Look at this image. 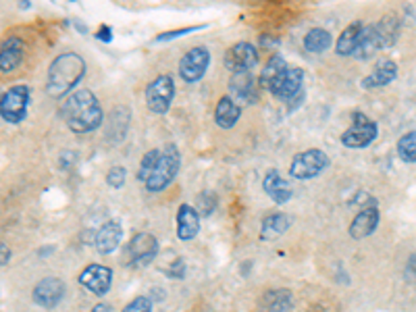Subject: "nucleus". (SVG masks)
<instances>
[{
    "label": "nucleus",
    "instance_id": "1",
    "mask_svg": "<svg viewBox=\"0 0 416 312\" xmlns=\"http://www.w3.org/2000/svg\"><path fill=\"white\" fill-rule=\"evenodd\" d=\"M61 117L67 123V128L73 133H92L104 123V110L96 94L90 90H78L73 92L67 103L61 106Z\"/></svg>",
    "mask_w": 416,
    "mask_h": 312
},
{
    "label": "nucleus",
    "instance_id": "2",
    "mask_svg": "<svg viewBox=\"0 0 416 312\" xmlns=\"http://www.w3.org/2000/svg\"><path fill=\"white\" fill-rule=\"evenodd\" d=\"M85 71L88 65L78 52H63L54 56L46 76V94L52 100L69 96L81 83V79L85 78Z\"/></svg>",
    "mask_w": 416,
    "mask_h": 312
},
{
    "label": "nucleus",
    "instance_id": "3",
    "mask_svg": "<svg viewBox=\"0 0 416 312\" xmlns=\"http://www.w3.org/2000/svg\"><path fill=\"white\" fill-rule=\"evenodd\" d=\"M31 103V88L27 83L11 85L0 96V117L9 125H19L27 119V110Z\"/></svg>",
    "mask_w": 416,
    "mask_h": 312
},
{
    "label": "nucleus",
    "instance_id": "4",
    "mask_svg": "<svg viewBox=\"0 0 416 312\" xmlns=\"http://www.w3.org/2000/svg\"><path fill=\"white\" fill-rule=\"evenodd\" d=\"M329 167H331V158H329V155L325 150L308 148V150L298 152L291 158L289 175L293 180H298V182H308V180H314V177L323 175Z\"/></svg>",
    "mask_w": 416,
    "mask_h": 312
},
{
    "label": "nucleus",
    "instance_id": "5",
    "mask_svg": "<svg viewBox=\"0 0 416 312\" xmlns=\"http://www.w3.org/2000/svg\"><path fill=\"white\" fill-rule=\"evenodd\" d=\"M377 135H379L377 121H373L363 110H356L352 113V125L339 135V142L350 150H363L377 140Z\"/></svg>",
    "mask_w": 416,
    "mask_h": 312
},
{
    "label": "nucleus",
    "instance_id": "6",
    "mask_svg": "<svg viewBox=\"0 0 416 312\" xmlns=\"http://www.w3.org/2000/svg\"><path fill=\"white\" fill-rule=\"evenodd\" d=\"M180 169H182V152H180V148L175 144H167L162 148V158H160L156 171L152 173V177L144 183V187L150 194H158V192L167 189L173 183V180L177 177Z\"/></svg>",
    "mask_w": 416,
    "mask_h": 312
},
{
    "label": "nucleus",
    "instance_id": "7",
    "mask_svg": "<svg viewBox=\"0 0 416 312\" xmlns=\"http://www.w3.org/2000/svg\"><path fill=\"white\" fill-rule=\"evenodd\" d=\"M144 100H146V106H148L150 113L167 115L171 110V104L175 100V81H173V76L162 73V76L152 79L146 85Z\"/></svg>",
    "mask_w": 416,
    "mask_h": 312
},
{
    "label": "nucleus",
    "instance_id": "8",
    "mask_svg": "<svg viewBox=\"0 0 416 312\" xmlns=\"http://www.w3.org/2000/svg\"><path fill=\"white\" fill-rule=\"evenodd\" d=\"M158 250H160V244H158L156 235L148 234V232H140V234L133 235L130 244L125 246L123 262L131 269H144L158 256Z\"/></svg>",
    "mask_w": 416,
    "mask_h": 312
},
{
    "label": "nucleus",
    "instance_id": "9",
    "mask_svg": "<svg viewBox=\"0 0 416 312\" xmlns=\"http://www.w3.org/2000/svg\"><path fill=\"white\" fill-rule=\"evenodd\" d=\"M210 61H212V54H210L207 46H194V48H189L180 58V65H177L180 78L185 83H198L200 79H204V76H207Z\"/></svg>",
    "mask_w": 416,
    "mask_h": 312
},
{
    "label": "nucleus",
    "instance_id": "10",
    "mask_svg": "<svg viewBox=\"0 0 416 312\" xmlns=\"http://www.w3.org/2000/svg\"><path fill=\"white\" fill-rule=\"evenodd\" d=\"M304 78H306V73H304L302 67H289L271 83L269 92L277 100L289 104L293 98H298L304 92Z\"/></svg>",
    "mask_w": 416,
    "mask_h": 312
},
{
    "label": "nucleus",
    "instance_id": "11",
    "mask_svg": "<svg viewBox=\"0 0 416 312\" xmlns=\"http://www.w3.org/2000/svg\"><path fill=\"white\" fill-rule=\"evenodd\" d=\"M223 65L225 69L235 73H248L259 65V48L250 42H235L234 46H229L223 56Z\"/></svg>",
    "mask_w": 416,
    "mask_h": 312
},
{
    "label": "nucleus",
    "instance_id": "12",
    "mask_svg": "<svg viewBox=\"0 0 416 312\" xmlns=\"http://www.w3.org/2000/svg\"><path fill=\"white\" fill-rule=\"evenodd\" d=\"M78 281L85 291L103 298V296L108 293V289L113 286V269H108L104 264H98V262H92V264H88L79 273Z\"/></svg>",
    "mask_w": 416,
    "mask_h": 312
},
{
    "label": "nucleus",
    "instance_id": "13",
    "mask_svg": "<svg viewBox=\"0 0 416 312\" xmlns=\"http://www.w3.org/2000/svg\"><path fill=\"white\" fill-rule=\"evenodd\" d=\"M65 293H67V287H65L63 279H58V277H46V279H42V281L36 284L33 291H31V300H33L36 306L51 311V308H56L63 302Z\"/></svg>",
    "mask_w": 416,
    "mask_h": 312
},
{
    "label": "nucleus",
    "instance_id": "14",
    "mask_svg": "<svg viewBox=\"0 0 416 312\" xmlns=\"http://www.w3.org/2000/svg\"><path fill=\"white\" fill-rule=\"evenodd\" d=\"M229 96L239 104H254L260 96L259 81L254 79L252 71L248 73H235L229 79Z\"/></svg>",
    "mask_w": 416,
    "mask_h": 312
},
{
    "label": "nucleus",
    "instance_id": "15",
    "mask_svg": "<svg viewBox=\"0 0 416 312\" xmlns=\"http://www.w3.org/2000/svg\"><path fill=\"white\" fill-rule=\"evenodd\" d=\"M26 58V42L19 36H9L0 44V71L13 73Z\"/></svg>",
    "mask_w": 416,
    "mask_h": 312
},
{
    "label": "nucleus",
    "instance_id": "16",
    "mask_svg": "<svg viewBox=\"0 0 416 312\" xmlns=\"http://www.w3.org/2000/svg\"><path fill=\"white\" fill-rule=\"evenodd\" d=\"M200 212L196 210V207L182 202L177 208V214H175V234L182 241H192L196 235L200 234Z\"/></svg>",
    "mask_w": 416,
    "mask_h": 312
},
{
    "label": "nucleus",
    "instance_id": "17",
    "mask_svg": "<svg viewBox=\"0 0 416 312\" xmlns=\"http://www.w3.org/2000/svg\"><path fill=\"white\" fill-rule=\"evenodd\" d=\"M121 239H123V225H121V221L119 219H108L103 227L96 232L94 246H96L98 254L108 256V254H113L119 248Z\"/></svg>",
    "mask_w": 416,
    "mask_h": 312
},
{
    "label": "nucleus",
    "instance_id": "18",
    "mask_svg": "<svg viewBox=\"0 0 416 312\" xmlns=\"http://www.w3.org/2000/svg\"><path fill=\"white\" fill-rule=\"evenodd\" d=\"M381 223V212H379V207H370V208H363L350 223L348 227V234L352 239H364L368 235H373L377 232Z\"/></svg>",
    "mask_w": 416,
    "mask_h": 312
},
{
    "label": "nucleus",
    "instance_id": "19",
    "mask_svg": "<svg viewBox=\"0 0 416 312\" xmlns=\"http://www.w3.org/2000/svg\"><path fill=\"white\" fill-rule=\"evenodd\" d=\"M262 189L275 204H287L293 196L291 185L287 183V180H284V175L277 169L266 171V175L262 180Z\"/></svg>",
    "mask_w": 416,
    "mask_h": 312
},
{
    "label": "nucleus",
    "instance_id": "20",
    "mask_svg": "<svg viewBox=\"0 0 416 312\" xmlns=\"http://www.w3.org/2000/svg\"><path fill=\"white\" fill-rule=\"evenodd\" d=\"M395 79H397V63L391 61V58H385V61H379L368 76H364L360 85L364 90H375V88L390 85Z\"/></svg>",
    "mask_w": 416,
    "mask_h": 312
},
{
    "label": "nucleus",
    "instance_id": "21",
    "mask_svg": "<svg viewBox=\"0 0 416 312\" xmlns=\"http://www.w3.org/2000/svg\"><path fill=\"white\" fill-rule=\"evenodd\" d=\"M260 312H291L293 308V293L286 287L269 289L262 293L259 302Z\"/></svg>",
    "mask_w": 416,
    "mask_h": 312
},
{
    "label": "nucleus",
    "instance_id": "22",
    "mask_svg": "<svg viewBox=\"0 0 416 312\" xmlns=\"http://www.w3.org/2000/svg\"><path fill=\"white\" fill-rule=\"evenodd\" d=\"M293 219L286 212H271L262 219L260 223V239L262 241H273L279 239L291 227Z\"/></svg>",
    "mask_w": 416,
    "mask_h": 312
},
{
    "label": "nucleus",
    "instance_id": "23",
    "mask_svg": "<svg viewBox=\"0 0 416 312\" xmlns=\"http://www.w3.org/2000/svg\"><path fill=\"white\" fill-rule=\"evenodd\" d=\"M239 119H241V106L235 103L229 94L221 96L217 106H214V123L221 130H232L237 125Z\"/></svg>",
    "mask_w": 416,
    "mask_h": 312
},
{
    "label": "nucleus",
    "instance_id": "24",
    "mask_svg": "<svg viewBox=\"0 0 416 312\" xmlns=\"http://www.w3.org/2000/svg\"><path fill=\"white\" fill-rule=\"evenodd\" d=\"M385 44H383V38H381V31L377 24H370V26L364 27L363 36H360V42H358V48L354 52V58H360V61H368L373 58L379 51H383Z\"/></svg>",
    "mask_w": 416,
    "mask_h": 312
},
{
    "label": "nucleus",
    "instance_id": "25",
    "mask_svg": "<svg viewBox=\"0 0 416 312\" xmlns=\"http://www.w3.org/2000/svg\"><path fill=\"white\" fill-rule=\"evenodd\" d=\"M364 27L366 26H364L363 21H354V24H350V26L339 33L338 42H336V54L338 56H354Z\"/></svg>",
    "mask_w": 416,
    "mask_h": 312
},
{
    "label": "nucleus",
    "instance_id": "26",
    "mask_svg": "<svg viewBox=\"0 0 416 312\" xmlns=\"http://www.w3.org/2000/svg\"><path fill=\"white\" fill-rule=\"evenodd\" d=\"M286 69H289V65H287L286 58H284L279 52L271 54V56H269V61H266V65H264V69L260 71L259 85L260 88H264V90H269V88H271V83L279 78Z\"/></svg>",
    "mask_w": 416,
    "mask_h": 312
},
{
    "label": "nucleus",
    "instance_id": "27",
    "mask_svg": "<svg viewBox=\"0 0 416 312\" xmlns=\"http://www.w3.org/2000/svg\"><path fill=\"white\" fill-rule=\"evenodd\" d=\"M331 44H333V36L325 27H312V29H308V33L304 36V48L312 52V54L325 52L327 48H331Z\"/></svg>",
    "mask_w": 416,
    "mask_h": 312
},
{
    "label": "nucleus",
    "instance_id": "28",
    "mask_svg": "<svg viewBox=\"0 0 416 312\" xmlns=\"http://www.w3.org/2000/svg\"><path fill=\"white\" fill-rule=\"evenodd\" d=\"M160 158H162V150L160 148H152V150H148L146 155L142 156L140 169H137V182H142V185L152 177V173L156 171Z\"/></svg>",
    "mask_w": 416,
    "mask_h": 312
},
{
    "label": "nucleus",
    "instance_id": "29",
    "mask_svg": "<svg viewBox=\"0 0 416 312\" xmlns=\"http://www.w3.org/2000/svg\"><path fill=\"white\" fill-rule=\"evenodd\" d=\"M395 152L400 156L402 162L406 165H415L416 162V131H408L397 140Z\"/></svg>",
    "mask_w": 416,
    "mask_h": 312
},
{
    "label": "nucleus",
    "instance_id": "30",
    "mask_svg": "<svg viewBox=\"0 0 416 312\" xmlns=\"http://www.w3.org/2000/svg\"><path fill=\"white\" fill-rule=\"evenodd\" d=\"M377 27H379V31H381V38H383L385 48H390V46H393V44L397 42V36H400V21H397L395 15L383 17L381 21H377Z\"/></svg>",
    "mask_w": 416,
    "mask_h": 312
},
{
    "label": "nucleus",
    "instance_id": "31",
    "mask_svg": "<svg viewBox=\"0 0 416 312\" xmlns=\"http://www.w3.org/2000/svg\"><path fill=\"white\" fill-rule=\"evenodd\" d=\"M219 207V198L212 189H204L196 196V210L200 212L202 219H208Z\"/></svg>",
    "mask_w": 416,
    "mask_h": 312
},
{
    "label": "nucleus",
    "instance_id": "32",
    "mask_svg": "<svg viewBox=\"0 0 416 312\" xmlns=\"http://www.w3.org/2000/svg\"><path fill=\"white\" fill-rule=\"evenodd\" d=\"M200 29H207V26H189L182 27V29H171V31H162L155 38V44H160V42H171V40H177V38H183L187 33H194V31H200Z\"/></svg>",
    "mask_w": 416,
    "mask_h": 312
},
{
    "label": "nucleus",
    "instance_id": "33",
    "mask_svg": "<svg viewBox=\"0 0 416 312\" xmlns=\"http://www.w3.org/2000/svg\"><path fill=\"white\" fill-rule=\"evenodd\" d=\"M125 180H128V169L121 165L110 167L106 173V185H110L113 189H121L125 185Z\"/></svg>",
    "mask_w": 416,
    "mask_h": 312
},
{
    "label": "nucleus",
    "instance_id": "34",
    "mask_svg": "<svg viewBox=\"0 0 416 312\" xmlns=\"http://www.w3.org/2000/svg\"><path fill=\"white\" fill-rule=\"evenodd\" d=\"M121 312H155L152 311V302H150V298H146V296H137V298H133L130 304L123 308Z\"/></svg>",
    "mask_w": 416,
    "mask_h": 312
},
{
    "label": "nucleus",
    "instance_id": "35",
    "mask_svg": "<svg viewBox=\"0 0 416 312\" xmlns=\"http://www.w3.org/2000/svg\"><path fill=\"white\" fill-rule=\"evenodd\" d=\"M171 279H183L185 277V260L175 259V262H171V271L167 273Z\"/></svg>",
    "mask_w": 416,
    "mask_h": 312
},
{
    "label": "nucleus",
    "instance_id": "36",
    "mask_svg": "<svg viewBox=\"0 0 416 312\" xmlns=\"http://www.w3.org/2000/svg\"><path fill=\"white\" fill-rule=\"evenodd\" d=\"M96 38H98L100 42H113V27L103 24V26H100V29L96 31Z\"/></svg>",
    "mask_w": 416,
    "mask_h": 312
},
{
    "label": "nucleus",
    "instance_id": "37",
    "mask_svg": "<svg viewBox=\"0 0 416 312\" xmlns=\"http://www.w3.org/2000/svg\"><path fill=\"white\" fill-rule=\"evenodd\" d=\"M0 252H2V260H0V266H6L9 260H11V250L6 244H0Z\"/></svg>",
    "mask_w": 416,
    "mask_h": 312
},
{
    "label": "nucleus",
    "instance_id": "38",
    "mask_svg": "<svg viewBox=\"0 0 416 312\" xmlns=\"http://www.w3.org/2000/svg\"><path fill=\"white\" fill-rule=\"evenodd\" d=\"M408 273L416 277V252L410 256V259H408Z\"/></svg>",
    "mask_w": 416,
    "mask_h": 312
},
{
    "label": "nucleus",
    "instance_id": "39",
    "mask_svg": "<svg viewBox=\"0 0 416 312\" xmlns=\"http://www.w3.org/2000/svg\"><path fill=\"white\" fill-rule=\"evenodd\" d=\"M90 312H113V311H110V306H108V304L100 302V304H96V306H94Z\"/></svg>",
    "mask_w": 416,
    "mask_h": 312
},
{
    "label": "nucleus",
    "instance_id": "40",
    "mask_svg": "<svg viewBox=\"0 0 416 312\" xmlns=\"http://www.w3.org/2000/svg\"><path fill=\"white\" fill-rule=\"evenodd\" d=\"M73 26L78 27V29H79V31H81V33H88V27L83 26V24L79 21V19H76V21H73Z\"/></svg>",
    "mask_w": 416,
    "mask_h": 312
}]
</instances>
